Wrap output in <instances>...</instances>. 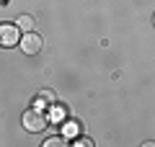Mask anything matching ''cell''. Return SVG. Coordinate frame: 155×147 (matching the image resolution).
Returning <instances> with one entry per match:
<instances>
[{
  "mask_svg": "<svg viewBox=\"0 0 155 147\" xmlns=\"http://www.w3.org/2000/svg\"><path fill=\"white\" fill-rule=\"evenodd\" d=\"M23 129L26 132H31V134H36V132H44L47 129V116L41 114L39 109H28V111H23Z\"/></svg>",
  "mask_w": 155,
  "mask_h": 147,
  "instance_id": "1",
  "label": "cell"
},
{
  "mask_svg": "<svg viewBox=\"0 0 155 147\" xmlns=\"http://www.w3.org/2000/svg\"><path fill=\"white\" fill-rule=\"evenodd\" d=\"M21 41L18 23H0V47H16Z\"/></svg>",
  "mask_w": 155,
  "mask_h": 147,
  "instance_id": "2",
  "label": "cell"
},
{
  "mask_svg": "<svg viewBox=\"0 0 155 147\" xmlns=\"http://www.w3.org/2000/svg\"><path fill=\"white\" fill-rule=\"evenodd\" d=\"M18 44H21V49L26 52V54H39V52H41V36L34 34V31H26Z\"/></svg>",
  "mask_w": 155,
  "mask_h": 147,
  "instance_id": "3",
  "label": "cell"
},
{
  "mask_svg": "<svg viewBox=\"0 0 155 147\" xmlns=\"http://www.w3.org/2000/svg\"><path fill=\"white\" fill-rule=\"evenodd\" d=\"M16 23H18V28H21V31H31V28H34V18H31V16H21Z\"/></svg>",
  "mask_w": 155,
  "mask_h": 147,
  "instance_id": "4",
  "label": "cell"
},
{
  "mask_svg": "<svg viewBox=\"0 0 155 147\" xmlns=\"http://www.w3.org/2000/svg\"><path fill=\"white\" fill-rule=\"evenodd\" d=\"M65 142H67L65 137H49V139H47L44 145H47V147H62V145H65Z\"/></svg>",
  "mask_w": 155,
  "mask_h": 147,
  "instance_id": "5",
  "label": "cell"
},
{
  "mask_svg": "<svg viewBox=\"0 0 155 147\" xmlns=\"http://www.w3.org/2000/svg\"><path fill=\"white\" fill-rule=\"evenodd\" d=\"M62 111H65V109H60V106H54V109H52V119H54V121H60V119H65V114H62Z\"/></svg>",
  "mask_w": 155,
  "mask_h": 147,
  "instance_id": "6",
  "label": "cell"
},
{
  "mask_svg": "<svg viewBox=\"0 0 155 147\" xmlns=\"http://www.w3.org/2000/svg\"><path fill=\"white\" fill-rule=\"evenodd\" d=\"M75 145H80V147H93V142H91L88 137H80V139L75 142Z\"/></svg>",
  "mask_w": 155,
  "mask_h": 147,
  "instance_id": "7",
  "label": "cell"
},
{
  "mask_svg": "<svg viewBox=\"0 0 155 147\" xmlns=\"http://www.w3.org/2000/svg\"><path fill=\"white\" fill-rule=\"evenodd\" d=\"M65 134H70V137L78 134V124H67V126H65Z\"/></svg>",
  "mask_w": 155,
  "mask_h": 147,
  "instance_id": "8",
  "label": "cell"
},
{
  "mask_svg": "<svg viewBox=\"0 0 155 147\" xmlns=\"http://www.w3.org/2000/svg\"><path fill=\"white\" fill-rule=\"evenodd\" d=\"M153 23H155V18H153Z\"/></svg>",
  "mask_w": 155,
  "mask_h": 147,
  "instance_id": "9",
  "label": "cell"
}]
</instances>
